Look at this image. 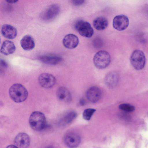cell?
Returning <instances> with one entry per match:
<instances>
[{"label":"cell","mask_w":148,"mask_h":148,"mask_svg":"<svg viewBox=\"0 0 148 148\" xmlns=\"http://www.w3.org/2000/svg\"><path fill=\"white\" fill-rule=\"evenodd\" d=\"M0 64L2 66L5 68H6L8 66L7 63L5 61L3 60H1Z\"/></svg>","instance_id":"cell-24"},{"label":"cell","mask_w":148,"mask_h":148,"mask_svg":"<svg viewBox=\"0 0 148 148\" xmlns=\"http://www.w3.org/2000/svg\"><path fill=\"white\" fill-rule=\"evenodd\" d=\"M75 28L81 36L87 38L91 37L94 30L90 23L82 20L77 21L75 23Z\"/></svg>","instance_id":"cell-5"},{"label":"cell","mask_w":148,"mask_h":148,"mask_svg":"<svg viewBox=\"0 0 148 148\" xmlns=\"http://www.w3.org/2000/svg\"><path fill=\"white\" fill-rule=\"evenodd\" d=\"M6 1L8 3H16L18 1H17V0H6Z\"/></svg>","instance_id":"cell-27"},{"label":"cell","mask_w":148,"mask_h":148,"mask_svg":"<svg viewBox=\"0 0 148 148\" xmlns=\"http://www.w3.org/2000/svg\"><path fill=\"white\" fill-rule=\"evenodd\" d=\"M111 57L107 51L101 50L97 52L93 59L94 64L98 69H102L107 67L111 62Z\"/></svg>","instance_id":"cell-3"},{"label":"cell","mask_w":148,"mask_h":148,"mask_svg":"<svg viewBox=\"0 0 148 148\" xmlns=\"http://www.w3.org/2000/svg\"><path fill=\"white\" fill-rule=\"evenodd\" d=\"M64 142L65 145L70 148H74L78 146L80 143L81 139L77 134L69 132L65 135Z\"/></svg>","instance_id":"cell-9"},{"label":"cell","mask_w":148,"mask_h":148,"mask_svg":"<svg viewBox=\"0 0 148 148\" xmlns=\"http://www.w3.org/2000/svg\"><path fill=\"white\" fill-rule=\"evenodd\" d=\"M20 44L22 48L26 51L32 49L35 46L34 39L29 35H25L22 38L20 41Z\"/></svg>","instance_id":"cell-14"},{"label":"cell","mask_w":148,"mask_h":148,"mask_svg":"<svg viewBox=\"0 0 148 148\" xmlns=\"http://www.w3.org/2000/svg\"><path fill=\"white\" fill-rule=\"evenodd\" d=\"M79 40L78 37L73 34H69L63 38L62 43L66 48L69 49L75 48L78 45Z\"/></svg>","instance_id":"cell-12"},{"label":"cell","mask_w":148,"mask_h":148,"mask_svg":"<svg viewBox=\"0 0 148 148\" xmlns=\"http://www.w3.org/2000/svg\"><path fill=\"white\" fill-rule=\"evenodd\" d=\"M38 82L42 87L45 88H49L53 87L56 82V79L53 75L47 73L40 75Z\"/></svg>","instance_id":"cell-6"},{"label":"cell","mask_w":148,"mask_h":148,"mask_svg":"<svg viewBox=\"0 0 148 148\" xmlns=\"http://www.w3.org/2000/svg\"><path fill=\"white\" fill-rule=\"evenodd\" d=\"M85 2L83 0H77L72 1L73 4L75 6L79 5L82 4Z\"/></svg>","instance_id":"cell-23"},{"label":"cell","mask_w":148,"mask_h":148,"mask_svg":"<svg viewBox=\"0 0 148 148\" xmlns=\"http://www.w3.org/2000/svg\"><path fill=\"white\" fill-rule=\"evenodd\" d=\"M16 50V47L14 43L9 40L4 41L1 45L0 52L2 54L8 55L13 53Z\"/></svg>","instance_id":"cell-17"},{"label":"cell","mask_w":148,"mask_h":148,"mask_svg":"<svg viewBox=\"0 0 148 148\" xmlns=\"http://www.w3.org/2000/svg\"><path fill=\"white\" fill-rule=\"evenodd\" d=\"M60 10V7L57 5H51L42 12L41 16V17L45 21L51 20L58 15Z\"/></svg>","instance_id":"cell-8"},{"label":"cell","mask_w":148,"mask_h":148,"mask_svg":"<svg viewBox=\"0 0 148 148\" xmlns=\"http://www.w3.org/2000/svg\"><path fill=\"white\" fill-rule=\"evenodd\" d=\"M79 105L82 106L85 105L86 102L85 100L83 99H82L79 100Z\"/></svg>","instance_id":"cell-25"},{"label":"cell","mask_w":148,"mask_h":148,"mask_svg":"<svg viewBox=\"0 0 148 148\" xmlns=\"http://www.w3.org/2000/svg\"><path fill=\"white\" fill-rule=\"evenodd\" d=\"M119 107L120 109L128 112H133L135 110L134 106L128 103L121 104L119 105Z\"/></svg>","instance_id":"cell-22"},{"label":"cell","mask_w":148,"mask_h":148,"mask_svg":"<svg viewBox=\"0 0 148 148\" xmlns=\"http://www.w3.org/2000/svg\"><path fill=\"white\" fill-rule=\"evenodd\" d=\"M101 92L100 89L96 86L89 88L86 93V97L90 102L95 103L98 101L101 96Z\"/></svg>","instance_id":"cell-11"},{"label":"cell","mask_w":148,"mask_h":148,"mask_svg":"<svg viewBox=\"0 0 148 148\" xmlns=\"http://www.w3.org/2000/svg\"><path fill=\"white\" fill-rule=\"evenodd\" d=\"M14 143L19 148H28L30 143L29 136L25 133H20L16 136Z\"/></svg>","instance_id":"cell-10"},{"label":"cell","mask_w":148,"mask_h":148,"mask_svg":"<svg viewBox=\"0 0 148 148\" xmlns=\"http://www.w3.org/2000/svg\"><path fill=\"white\" fill-rule=\"evenodd\" d=\"M96 111V109L94 108H88L85 109L82 114L83 118L86 120H89Z\"/></svg>","instance_id":"cell-21"},{"label":"cell","mask_w":148,"mask_h":148,"mask_svg":"<svg viewBox=\"0 0 148 148\" xmlns=\"http://www.w3.org/2000/svg\"><path fill=\"white\" fill-rule=\"evenodd\" d=\"M129 23V19L126 16L123 14L118 15L113 19V26L117 30L121 31L127 27Z\"/></svg>","instance_id":"cell-7"},{"label":"cell","mask_w":148,"mask_h":148,"mask_svg":"<svg viewBox=\"0 0 148 148\" xmlns=\"http://www.w3.org/2000/svg\"><path fill=\"white\" fill-rule=\"evenodd\" d=\"M105 82L107 86L110 88H113L116 85L118 81V76L114 72H110L107 73L105 78Z\"/></svg>","instance_id":"cell-15"},{"label":"cell","mask_w":148,"mask_h":148,"mask_svg":"<svg viewBox=\"0 0 148 148\" xmlns=\"http://www.w3.org/2000/svg\"><path fill=\"white\" fill-rule=\"evenodd\" d=\"M6 148H19L16 145H10L8 146Z\"/></svg>","instance_id":"cell-26"},{"label":"cell","mask_w":148,"mask_h":148,"mask_svg":"<svg viewBox=\"0 0 148 148\" xmlns=\"http://www.w3.org/2000/svg\"><path fill=\"white\" fill-rule=\"evenodd\" d=\"M57 96L60 100L65 102H69L71 100V96L69 90L66 87H59L57 92Z\"/></svg>","instance_id":"cell-16"},{"label":"cell","mask_w":148,"mask_h":148,"mask_svg":"<svg viewBox=\"0 0 148 148\" xmlns=\"http://www.w3.org/2000/svg\"><path fill=\"white\" fill-rule=\"evenodd\" d=\"M45 148H54L52 146H47V147H45Z\"/></svg>","instance_id":"cell-28"},{"label":"cell","mask_w":148,"mask_h":148,"mask_svg":"<svg viewBox=\"0 0 148 148\" xmlns=\"http://www.w3.org/2000/svg\"><path fill=\"white\" fill-rule=\"evenodd\" d=\"M130 60L131 64L136 70H140L145 65L146 58L145 55L144 53L139 50H136L132 53Z\"/></svg>","instance_id":"cell-4"},{"label":"cell","mask_w":148,"mask_h":148,"mask_svg":"<svg viewBox=\"0 0 148 148\" xmlns=\"http://www.w3.org/2000/svg\"><path fill=\"white\" fill-rule=\"evenodd\" d=\"M2 35L5 38L10 39L14 38L17 32L16 29L14 26L9 24H4L1 30Z\"/></svg>","instance_id":"cell-13"},{"label":"cell","mask_w":148,"mask_h":148,"mask_svg":"<svg viewBox=\"0 0 148 148\" xmlns=\"http://www.w3.org/2000/svg\"><path fill=\"white\" fill-rule=\"evenodd\" d=\"M39 60L44 63L50 65H56L62 60L60 57L53 55H45L40 56Z\"/></svg>","instance_id":"cell-18"},{"label":"cell","mask_w":148,"mask_h":148,"mask_svg":"<svg viewBox=\"0 0 148 148\" xmlns=\"http://www.w3.org/2000/svg\"><path fill=\"white\" fill-rule=\"evenodd\" d=\"M9 93L11 99L16 103L24 101L28 96V92L26 89L19 84H15L12 85L9 88Z\"/></svg>","instance_id":"cell-1"},{"label":"cell","mask_w":148,"mask_h":148,"mask_svg":"<svg viewBox=\"0 0 148 148\" xmlns=\"http://www.w3.org/2000/svg\"><path fill=\"white\" fill-rule=\"evenodd\" d=\"M29 123L31 127L36 131L43 130L46 125V119L45 115L38 111L33 112L29 119Z\"/></svg>","instance_id":"cell-2"},{"label":"cell","mask_w":148,"mask_h":148,"mask_svg":"<svg viewBox=\"0 0 148 148\" xmlns=\"http://www.w3.org/2000/svg\"><path fill=\"white\" fill-rule=\"evenodd\" d=\"M77 113L75 111H72L68 112L61 119L60 124L64 125L70 123L75 119Z\"/></svg>","instance_id":"cell-20"},{"label":"cell","mask_w":148,"mask_h":148,"mask_svg":"<svg viewBox=\"0 0 148 148\" xmlns=\"http://www.w3.org/2000/svg\"><path fill=\"white\" fill-rule=\"evenodd\" d=\"M94 28L98 30H102L108 26V21L107 19L104 16H100L95 18L93 21Z\"/></svg>","instance_id":"cell-19"}]
</instances>
